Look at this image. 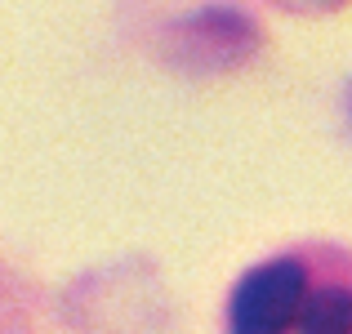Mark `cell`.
<instances>
[{
  "label": "cell",
  "instance_id": "1",
  "mask_svg": "<svg viewBox=\"0 0 352 334\" xmlns=\"http://www.w3.org/2000/svg\"><path fill=\"white\" fill-rule=\"evenodd\" d=\"M228 334H352V249L303 241L241 272Z\"/></svg>",
  "mask_w": 352,
  "mask_h": 334
}]
</instances>
